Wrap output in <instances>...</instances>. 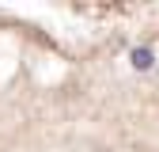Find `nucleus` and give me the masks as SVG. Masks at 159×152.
<instances>
[{
    "label": "nucleus",
    "mask_w": 159,
    "mask_h": 152,
    "mask_svg": "<svg viewBox=\"0 0 159 152\" xmlns=\"http://www.w3.org/2000/svg\"><path fill=\"white\" fill-rule=\"evenodd\" d=\"M133 65H136V69H152V65H155L152 50H148V46H136V50H133Z\"/></svg>",
    "instance_id": "1"
}]
</instances>
